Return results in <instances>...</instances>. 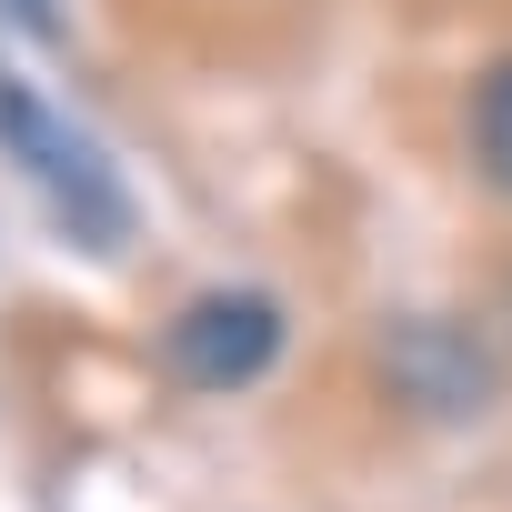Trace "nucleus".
<instances>
[{
	"label": "nucleus",
	"instance_id": "f257e3e1",
	"mask_svg": "<svg viewBox=\"0 0 512 512\" xmlns=\"http://www.w3.org/2000/svg\"><path fill=\"white\" fill-rule=\"evenodd\" d=\"M0 151H11V161L51 191V221H61L81 251H131V191L111 181L101 141L71 131L31 81H0Z\"/></svg>",
	"mask_w": 512,
	"mask_h": 512
},
{
	"label": "nucleus",
	"instance_id": "f03ea898",
	"mask_svg": "<svg viewBox=\"0 0 512 512\" xmlns=\"http://www.w3.org/2000/svg\"><path fill=\"white\" fill-rule=\"evenodd\" d=\"M272 352H282V302L251 292V282L201 292V302L171 312V332H161V372L191 382V392H241V382H262Z\"/></svg>",
	"mask_w": 512,
	"mask_h": 512
},
{
	"label": "nucleus",
	"instance_id": "7ed1b4c3",
	"mask_svg": "<svg viewBox=\"0 0 512 512\" xmlns=\"http://www.w3.org/2000/svg\"><path fill=\"white\" fill-rule=\"evenodd\" d=\"M382 372H392V392L422 402V412H472V402L492 392V362H482L452 322H402L392 352H382Z\"/></svg>",
	"mask_w": 512,
	"mask_h": 512
},
{
	"label": "nucleus",
	"instance_id": "20e7f679",
	"mask_svg": "<svg viewBox=\"0 0 512 512\" xmlns=\"http://www.w3.org/2000/svg\"><path fill=\"white\" fill-rule=\"evenodd\" d=\"M472 151H482V181L512 191V61H492L472 81Z\"/></svg>",
	"mask_w": 512,
	"mask_h": 512
},
{
	"label": "nucleus",
	"instance_id": "39448f33",
	"mask_svg": "<svg viewBox=\"0 0 512 512\" xmlns=\"http://www.w3.org/2000/svg\"><path fill=\"white\" fill-rule=\"evenodd\" d=\"M11 11H21L31 31H61V0H11Z\"/></svg>",
	"mask_w": 512,
	"mask_h": 512
}]
</instances>
